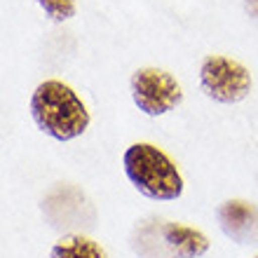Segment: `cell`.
<instances>
[{
  "label": "cell",
  "mask_w": 258,
  "mask_h": 258,
  "mask_svg": "<svg viewBox=\"0 0 258 258\" xmlns=\"http://www.w3.org/2000/svg\"><path fill=\"white\" fill-rule=\"evenodd\" d=\"M35 127L54 141H73L87 132L92 115L78 92L61 80L40 82L28 103Z\"/></svg>",
  "instance_id": "obj_1"
},
{
  "label": "cell",
  "mask_w": 258,
  "mask_h": 258,
  "mask_svg": "<svg viewBox=\"0 0 258 258\" xmlns=\"http://www.w3.org/2000/svg\"><path fill=\"white\" fill-rule=\"evenodd\" d=\"M124 176L148 200L171 202L183 195V176L162 148L153 143H132L122 155Z\"/></svg>",
  "instance_id": "obj_2"
},
{
  "label": "cell",
  "mask_w": 258,
  "mask_h": 258,
  "mask_svg": "<svg viewBox=\"0 0 258 258\" xmlns=\"http://www.w3.org/2000/svg\"><path fill=\"white\" fill-rule=\"evenodd\" d=\"M200 87L211 101L232 106L251 94L253 80L244 63L225 54H209L200 63Z\"/></svg>",
  "instance_id": "obj_3"
},
{
  "label": "cell",
  "mask_w": 258,
  "mask_h": 258,
  "mask_svg": "<svg viewBox=\"0 0 258 258\" xmlns=\"http://www.w3.org/2000/svg\"><path fill=\"white\" fill-rule=\"evenodd\" d=\"M132 101L143 115L160 117L183 103V89L171 73L155 66L139 68L129 78Z\"/></svg>",
  "instance_id": "obj_4"
},
{
  "label": "cell",
  "mask_w": 258,
  "mask_h": 258,
  "mask_svg": "<svg viewBox=\"0 0 258 258\" xmlns=\"http://www.w3.org/2000/svg\"><path fill=\"white\" fill-rule=\"evenodd\" d=\"M225 237L237 244H258V207L244 200H228L216 211Z\"/></svg>",
  "instance_id": "obj_5"
},
{
  "label": "cell",
  "mask_w": 258,
  "mask_h": 258,
  "mask_svg": "<svg viewBox=\"0 0 258 258\" xmlns=\"http://www.w3.org/2000/svg\"><path fill=\"white\" fill-rule=\"evenodd\" d=\"M164 244L171 249L176 258H202L209 251V237L197 228L181 223H164L162 225Z\"/></svg>",
  "instance_id": "obj_6"
},
{
  "label": "cell",
  "mask_w": 258,
  "mask_h": 258,
  "mask_svg": "<svg viewBox=\"0 0 258 258\" xmlns=\"http://www.w3.org/2000/svg\"><path fill=\"white\" fill-rule=\"evenodd\" d=\"M49 258H108L103 246L85 235H63L56 239Z\"/></svg>",
  "instance_id": "obj_7"
},
{
  "label": "cell",
  "mask_w": 258,
  "mask_h": 258,
  "mask_svg": "<svg viewBox=\"0 0 258 258\" xmlns=\"http://www.w3.org/2000/svg\"><path fill=\"white\" fill-rule=\"evenodd\" d=\"M38 5L42 7V12L47 14L52 21H68L73 19L75 12H78V5L75 0H35Z\"/></svg>",
  "instance_id": "obj_8"
},
{
  "label": "cell",
  "mask_w": 258,
  "mask_h": 258,
  "mask_svg": "<svg viewBox=\"0 0 258 258\" xmlns=\"http://www.w3.org/2000/svg\"><path fill=\"white\" fill-rule=\"evenodd\" d=\"M246 7H249V12H253L258 17V0H246Z\"/></svg>",
  "instance_id": "obj_9"
},
{
  "label": "cell",
  "mask_w": 258,
  "mask_h": 258,
  "mask_svg": "<svg viewBox=\"0 0 258 258\" xmlns=\"http://www.w3.org/2000/svg\"><path fill=\"white\" fill-rule=\"evenodd\" d=\"M256 258H258V256H256Z\"/></svg>",
  "instance_id": "obj_10"
}]
</instances>
